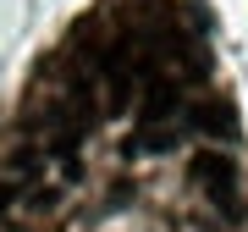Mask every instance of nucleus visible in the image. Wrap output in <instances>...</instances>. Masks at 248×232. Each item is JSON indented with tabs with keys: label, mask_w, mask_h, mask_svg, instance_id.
Returning a JSON list of instances; mask_svg holds the SVG:
<instances>
[{
	"label": "nucleus",
	"mask_w": 248,
	"mask_h": 232,
	"mask_svg": "<svg viewBox=\"0 0 248 232\" xmlns=\"http://www.w3.org/2000/svg\"><path fill=\"white\" fill-rule=\"evenodd\" d=\"M193 182L204 188V199L215 205L221 221H243V182H237V161L221 149H199L193 155Z\"/></svg>",
	"instance_id": "f257e3e1"
},
{
	"label": "nucleus",
	"mask_w": 248,
	"mask_h": 232,
	"mask_svg": "<svg viewBox=\"0 0 248 232\" xmlns=\"http://www.w3.org/2000/svg\"><path fill=\"white\" fill-rule=\"evenodd\" d=\"M177 105H182V83L177 78H155L143 89V127H160V122H177Z\"/></svg>",
	"instance_id": "f03ea898"
},
{
	"label": "nucleus",
	"mask_w": 248,
	"mask_h": 232,
	"mask_svg": "<svg viewBox=\"0 0 248 232\" xmlns=\"http://www.w3.org/2000/svg\"><path fill=\"white\" fill-rule=\"evenodd\" d=\"M193 122L204 127V133H215V138H237V122H232V111L221 105V99H215V105H204Z\"/></svg>",
	"instance_id": "7ed1b4c3"
},
{
	"label": "nucleus",
	"mask_w": 248,
	"mask_h": 232,
	"mask_svg": "<svg viewBox=\"0 0 248 232\" xmlns=\"http://www.w3.org/2000/svg\"><path fill=\"white\" fill-rule=\"evenodd\" d=\"M182 144V122H160V127H138V149H177Z\"/></svg>",
	"instance_id": "20e7f679"
}]
</instances>
